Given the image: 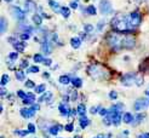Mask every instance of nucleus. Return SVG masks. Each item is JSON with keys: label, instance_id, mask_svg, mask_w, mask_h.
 <instances>
[{"label": "nucleus", "instance_id": "obj_17", "mask_svg": "<svg viewBox=\"0 0 149 138\" xmlns=\"http://www.w3.org/2000/svg\"><path fill=\"white\" fill-rule=\"evenodd\" d=\"M51 99H52V93L51 92H45V93H42L40 96L38 102H39V103H41V102H46V103H49Z\"/></svg>", "mask_w": 149, "mask_h": 138}, {"label": "nucleus", "instance_id": "obj_60", "mask_svg": "<svg viewBox=\"0 0 149 138\" xmlns=\"http://www.w3.org/2000/svg\"><path fill=\"white\" fill-rule=\"evenodd\" d=\"M74 138H81V137L80 136H77V137H74Z\"/></svg>", "mask_w": 149, "mask_h": 138}, {"label": "nucleus", "instance_id": "obj_59", "mask_svg": "<svg viewBox=\"0 0 149 138\" xmlns=\"http://www.w3.org/2000/svg\"><path fill=\"white\" fill-rule=\"evenodd\" d=\"M4 1H6V3H11L12 0H4Z\"/></svg>", "mask_w": 149, "mask_h": 138}, {"label": "nucleus", "instance_id": "obj_7", "mask_svg": "<svg viewBox=\"0 0 149 138\" xmlns=\"http://www.w3.org/2000/svg\"><path fill=\"white\" fill-rule=\"evenodd\" d=\"M11 15L17 21H24L26 19V10H22L18 6H11Z\"/></svg>", "mask_w": 149, "mask_h": 138}, {"label": "nucleus", "instance_id": "obj_12", "mask_svg": "<svg viewBox=\"0 0 149 138\" xmlns=\"http://www.w3.org/2000/svg\"><path fill=\"white\" fill-rule=\"evenodd\" d=\"M24 6H26V12L36 13L35 11H36V9H38V6H36L34 0H26V1H24Z\"/></svg>", "mask_w": 149, "mask_h": 138}, {"label": "nucleus", "instance_id": "obj_9", "mask_svg": "<svg viewBox=\"0 0 149 138\" xmlns=\"http://www.w3.org/2000/svg\"><path fill=\"white\" fill-rule=\"evenodd\" d=\"M58 110H59V114H61V116H63V118H68V116L70 115V110L72 109L68 107V103H62L58 105Z\"/></svg>", "mask_w": 149, "mask_h": 138}, {"label": "nucleus", "instance_id": "obj_3", "mask_svg": "<svg viewBox=\"0 0 149 138\" xmlns=\"http://www.w3.org/2000/svg\"><path fill=\"white\" fill-rule=\"evenodd\" d=\"M87 74L95 80H108L110 78V71L103 64L93 63L87 67Z\"/></svg>", "mask_w": 149, "mask_h": 138}, {"label": "nucleus", "instance_id": "obj_6", "mask_svg": "<svg viewBox=\"0 0 149 138\" xmlns=\"http://www.w3.org/2000/svg\"><path fill=\"white\" fill-rule=\"evenodd\" d=\"M149 107V99L148 98H138L136 102L133 103V110L135 112H141L144 110Z\"/></svg>", "mask_w": 149, "mask_h": 138}, {"label": "nucleus", "instance_id": "obj_26", "mask_svg": "<svg viewBox=\"0 0 149 138\" xmlns=\"http://www.w3.org/2000/svg\"><path fill=\"white\" fill-rule=\"evenodd\" d=\"M121 121H123V116H121V114H118V115H115L113 119H111V123H113L114 126H119L121 123Z\"/></svg>", "mask_w": 149, "mask_h": 138}, {"label": "nucleus", "instance_id": "obj_39", "mask_svg": "<svg viewBox=\"0 0 149 138\" xmlns=\"http://www.w3.org/2000/svg\"><path fill=\"white\" fill-rule=\"evenodd\" d=\"M39 67H38V65H32V67H29L28 68V70H27V73H31V74H32V73H39Z\"/></svg>", "mask_w": 149, "mask_h": 138}, {"label": "nucleus", "instance_id": "obj_55", "mask_svg": "<svg viewBox=\"0 0 149 138\" xmlns=\"http://www.w3.org/2000/svg\"><path fill=\"white\" fill-rule=\"evenodd\" d=\"M42 78H44V79H50V73L45 71V73L42 74Z\"/></svg>", "mask_w": 149, "mask_h": 138}, {"label": "nucleus", "instance_id": "obj_32", "mask_svg": "<svg viewBox=\"0 0 149 138\" xmlns=\"http://www.w3.org/2000/svg\"><path fill=\"white\" fill-rule=\"evenodd\" d=\"M31 33H27V32H23V33H22L21 35H19V39L22 40V41H26V40H29V39H31Z\"/></svg>", "mask_w": 149, "mask_h": 138}, {"label": "nucleus", "instance_id": "obj_41", "mask_svg": "<svg viewBox=\"0 0 149 138\" xmlns=\"http://www.w3.org/2000/svg\"><path fill=\"white\" fill-rule=\"evenodd\" d=\"M64 130L67 131V132H73V131H74V125H73V122L67 123V125L64 126Z\"/></svg>", "mask_w": 149, "mask_h": 138}, {"label": "nucleus", "instance_id": "obj_15", "mask_svg": "<svg viewBox=\"0 0 149 138\" xmlns=\"http://www.w3.org/2000/svg\"><path fill=\"white\" fill-rule=\"evenodd\" d=\"M49 6L51 7V10L54 12H56V13L61 12V10H62V6L59 5L57 1H55V0H49Z\"/></svg>", "mask_w": 149, "mask_h": 138}, {"label": "nucleus", "instance_id": "obj_8", "mask_svg": "<svg viewBox=\"0 0 149 138\" xmlns=\"http://www.w3.org/2000/svg\"><path fill=\"white\" fill-rule=\"evenodd\" d=\"M100 11L102 15H109L113 12V7H111L110 0H101L100 1Z\"/></svg>", "mask_w": 149, "mask_h": 138}, {"label": "nucleus", "instance_id": "obj_54", "mask_svg": "<svg viewBox=\"0 0 149 138\" xmlns=\"http://www.w3.org/2000/svg\"><path fill=\"white\" fill-rule=\"evenodd\" d=\"M62 99H63V103H68V101H69L70 98H69V96H63Z\"/></svg>", "mask_w": 149, "mask_h": 138}, {"label": "nucleus", "instance_id": "obj_35", "mask_svg": "<svg viewBox=\"0 0 149 138\" xmlns=\"http://www.w3.org/2000/svg\"><path fill=\"white\" fill-rule=\"evenodd\" d=\"M24 86L28 87V89H35V87H36V85L34 84L33 80H27V81L24 83Z\"/></svg>", "mask_w": 149, "mask_h": 138}, {"label": "nucleus", "instance_id": "obj_24", "mask_svg": "<svg viewBox=\"0 0 149 138\" xmlns=\"http://www.w3.org/2000/svg\"><path fill=\"white\" fill-rule=\"evenodd\" d=\"M15 76H16V79L18 80V81H24V79H26V74H24V71L22 69L16 70V73H15Z\"/></svg>", "mask_w": 149, "mask_h": 138}, {"label": "nucleus", "instance_id": "obj_19", "mask_svg": "<svg viewBox=\"0 0 149 138\" xmlns=\"http://www.w3.org/2000/svg\"><path fill=\"white\" fill-rule=\"evenodd\" d=\"M70 45L73 49H79L80 45H81V39L79 38V36H73V38L70 39Z\"/></svg>", "mask_w": 149, "mask_h": 138}, {"label": "nucleus", "instance_id": "obj_36", "mask_svg": "<svg viewBox=\"0 0 149 138\" xmlns=\"http://www.w3.org/2000/svg\"><path fill=\"white\" fill-rule=\"evenodd\" d=\"M29 133L28 130H22V131H15V135H17L19 137H26Z\"/></svg>", "mask_w": 149, "mask_h": 138}, {"label": "nucleus", "instance_id": "obj_50", "mask_svg": "<svg viewBox=\"0 0 149 138\" xmlns=\"http://www.w3.org/2000/svg\"><path fill=\"white\" fill-rule=\"evenodd\" d=\"M42 63H44V65H47V67H50V65L52 64V60L47 57V58H45V60H44V62H42Z\"/></svg>", "mask_w": 149, "mask_h": 138}, {"label": "nucleus", "instance_id": "obj_13", "mask_svg": "<svg viewBox=\"0 0 149 138\" xmlns=\"http://www.w3.org/2000/svg\"><path fill=\"white\" fill-rule=\"evenodd\" d=\"M62 130H64V127H63L62 125H59V123H56V125H52V126L49 127L47 132H49L51 136H57V135L59 133V131H62Z\"/></svg>", "mask_w": 149, "mask_h": 138}, {"label": "nucleus", "instance_id": "obj_42", "mask_svg": "<svg viewBox=\"0 0 149 138\" xmlns=\"http://www.w3.org/2000/svg\"><path fill=\"white\" fill-rule=\"evenodd\" d=\"M17 97H19L22 99H26L27 98V93L24 91H22V90H18L17 91Z\"/></svg>", "mask_w": 149, "mask_h": 138}, {"label": "nucleus", "instance_id": "obj_21", "mask_svg": "<svg viewBox=\"0 0 149 138\" xmlns=\"http://www.w3.org/2000/svg\"><path fill=\"white\" fill-rule=\"evenodd\" d=\"M58 80H59V84H62V85H64V86L69 85V84L72 83V80H70V76H69V75H61Z\"/></svg>", "mask_w": 149, "mask_h": 138}, {"label": "nucleus", "instance_id": "obj_57", "mask_svg": "<svg viewBox=\"0 0 149 138\" xmlns=\"http://www.w3.org/2000/svg\"><path fill=\"white\" fill-rule=\"evenodd\" d=\"M6 93H7V91H6V90L4 89V87H3V89H1V93H0V94H1V96L4 97V96H5V94H6Z\"/></svg>", "mask_w": 149, "mask_h": 138}, {"label": "nucleus", "instance_id": "obj_28", "mask_svg": "<svg viewBox=\"0 0 149 138\" xmlns=\"http://www.w3.org/2000/svg\"><path fill=\"white\" fill-rule=\"evenodd\" d=\"M0 23H1V27H0V31H1V33L4 34L5 32H6V29H7V24H9V23H7V19L3 16L1 17V19H0Z\"/></svg>", "mask_w": 149, "mask_h": 138}, {"label": "nucleus", "instance_id": "obj_51", "mask_svg": "<svg viewBox=\"0 0 149 138\" xmlns=\"http://www.w3.org/2000/svg\"><path fill=\"white\" fill-rule=\"evenodd\" d=\"M137 138H149V132H143L137 136Z\"/></svg>", "mask_w": 149, "mask_h": 138}, {"label": "nucleus", "instance_id": "obj_52", "mask_svg": "<svg viewBox=\"0 0 149 138\" xmlns=\"http://www.w3.org/2000/svg\"><path fill=\"white\" fill-rule=\"evenodd\" d=\"M27 98H31V99L35 101V94L32 93V92H27Z\"/></svg>", "mask_w": 149, "mask_h": 138}, {"label": "nucleus", "instance_id": "obj_58", "mask_svg": "<svg viewBox=\"0 0 149 138\" xmlns=\"http://www.w3.org/2000/svg\"><path fill=\"white\" fill-rule=\"evenodd\" d=\"M146 97L149 99V90H148V91H146Z\"/></svg>", "mask_w": 149, "mask_h": 138}, {"label": "nucleus", "instance_id": "obj_29", "mask_svg": "<svg viewBox=\"0 0 149 138\" xmlns=\"http://www.w3.org/2000/svg\"><path fill=\"white\" fill-rule=\"evenodd\" d=\"M61 13L64 18H68L70 16V7L68 6H62V10H61Z\"/></svg>", "mask_w": 149, "mask_h": 138}, {"label": "nucleus", "instance_id": "obj_56", "mask_svg": "<svg viewBox=\"0 0 149 138\" xmlns=\"http://www.w3.org/2000/svg\"><path fill=\"white\" fill-rule=\"evenodd\" d=\"M79 38H80L81 40H85V39H86V33H85V32H84V33H81Z\"/></svg>", "mask_w": 149, "mask_h": 138}, {"label": "nucleus", "instance_id": "obj_34", "mask_svg": "<svg viewBox=\"0 0 149 138\" xmlns=\"http://www.w3.org/2000/svg\"><path fill=\"white\" fill-rule=\"evenodd\" d=\"M93 29H95V27L92 24H90V23H87V24L84 26V32L85 33H91V32H93Z\"/></svg>", "mask_w": 149, "mask_h": 138}, {"label": "nucleus", "instance_id": "obj_48", "mask_svg": "<svg viewBox=\"0 0 149 138\" xmlns=\"http://www.w3.org/2000/svg\"><path fill=\"white\" fill-rule=\"evenodd\" d=\"M78 99V92L75 91V90H74L73 92H72V96H70V101L72 102H75Z\"/></svg>", "mask_w": 149, "mask_h": 138}, {"label": "nucleus", "instance_id": "obj_38", "mask_svg": "<svg viewBox=\"0 0 149 138\" xmlns=\"http://www.w3.org/2000/svg\"><path fill=\"white\" fill-rule=\"evenodd\" d=\"M104 26H106V19H101L98 23H97V31H98V32H102L103 28H104Z\"/></svg>", "mask_w": 149, "mask_h": 138}, {"label": "nucleus", "instance_id": "obj_40", "mask_svg": "<svg viewBox=\"0 0 149 138\" xmlns=\"http://www.w3.org/2000/svg\"><path fill=\"white\" fill-rule=\"evenodd\" d=\"M27 130L29 131V133H35V132H36V128H35V126H34V123H32V122L28 123Z\"/></svg>", "mask_w": 149, "mask_h": 138}, {"label": "nucleus", "instance_id": "obj_61", "mask_svg": "<svg viewBox=\"0 0 149 138\" xmlns=\"http://www.w3.org/2000/svg\"><path fill=\"white\" fill-rule=\"evenodd\" d=\"M45 138H49V137H46V136H45Z\"/></svg>", "mask_w": 149, "mask_h": 138}, {"label": "nucleus", "instance_id": "obj_49", "mask_svg": "<svg viewBox=\"0 0 149 138\" xmlns=\"http://www.w3.org/2000/svg\"><path fill=\"white\" fill-rule=\"evenodd\" d=\"M109 98H110V99H113V101H115V99L118 98V93H116L115 91L109 92Z\"/></svg>", "mask_w": 149, "mask_h": 138}, {"label": "nucleus", "instance_id": "obj_63", "mask_svg": "<svg viewBox=\"0 0 149 138\" xmlns=\"http://www.w3.org/2000/svg\"><path fill=\"white\" fill-rule=\"evenodd\" d=\"M1 138H4V137H1Z\"/></svg>", "mask_w": 149, "mask_h": 138}, {"label": "nucleus", "instance_id": "obj_20", "mask_svg": "<svg viewBox=\"0 0 149 138\" xmlns=\"http://www.w3.org/2000/svg\"><path fill=\"white\" fill-rule=\"evenodd\" d=\"M90 119L87 118V116H81L80 120H79V123H80V127L81 128H86L88 125H90Z\"/></svg>", "mask_w": 149, "mask_h": 138}, {"label": "nucleus", "instance_id": "obj_53", "mask_svg": "<svg viewBox=\"0 0 149 138\" xmlns=\"http://www.w3.org/2000/svg\"><path fill=\"white\" fill-rule=\"evenodd\" d=\"M31 108H32V109H34V110L36 112V110H39V109H40V105H39L38 103H34L33 105H31Z\"/></svg>", "mask_w": 149, "mask_h": 138}, {"label": "nucleus", "instance_id": "obj_5", "mask_svg": "<svg viewBox=\"0 0 149 138\" xmlns=\"http://www.w3.org/2000/svg\"><path fill=\"white\" fill-rule=\"evenodd\" d=\"M127 17H129V22L131 24V28L139 27L141 23H142V15H141L139 11H132Z\"/></svg>", "mask_w": 149, "mask_h": 138}, {"label": "nucleus", "instance_id": "obj_4", "mask_svg": "<svg viewBox=\"0 0 149 138\" xmlns=\"http://www.w3.org/2000/svg\"><path fill=\"white\" fill-rule=\"evenodd\" d=\"M144 79H143V75L141 74H136V73H127L120 78V83L121 85L124 86H141L143 84Z\"/></svg>", "mask_w": 149, "mask_h": 138}, {"label": "nucleus", "instance_id": "obj_44", "mask_svg": "<svg viewBox=\"0 0 149 138\" xmlns=\"http://www.w3.org/2000/svg\"><path fill=\"white\" fill-rule=\"evenodd\" d=\"M69 7H70V9L77 10L78 7H79V4H78V1H77V0H73V1H70V4H69Z\"/></svg>", "mask_w": 149, "mask_h": 138}, {"label": "nucleus", "instance_id": "obj_27", "mask_svg": "<svg viewBox=\"0 0 149 138\" xmlns=\"http://www.w3.org/2000/svg\"><path fill=\"white\" fill-rule=\"evenodd\" d=\"M85 12H86L87 15H90V16H95V15L97 13V10H96V7H95L93 5H88V6L86 7Z\"/></svg>", "mask_w": 149, "mask_h": 138}, {"label": "nucleus", "instance_id": "obj_37", "mask_svg": "<svg viewBox=\"0 0 149 138\" xmlns=\"http://www.w3.org/2000/svg\"><path fill=\"white\" fill-rule=\"evenodd\" d=\"M17 58H18V52H16V51H15V52H10L9 53V60L10 61H17Z\"/></svg>", "mask_w": 149, "mask_h": 138}, {"label": "nucleus", "instance_id": "obj_64", "mask_svg": "<svg viewBox=\"0 0 149 138\" xmlns=\"http://www.w3.org/2000/svg\"><path fill=\"white\" fill-rule=\"evenodd\" d=\"M58 138H59V137H58Z\"/></svg>", "mask_w": 149, "mask_h": 138}, {"label": "nucleus", "instance_id": "obj_16", "mask_svg": "<svg viewBox=\"0 0 149 138\" xmlns=\"http://www.w3.org/2000/svg\"><path fill=\"white\" fill-rule=\"evenodd\" d=\"M133 121H135V116H133L131 113L126 112L123 114V122L124 123H133Z\"/></svg>", "mask_w": 149, "mask_h": 138}, {"label": "nucleus", "instance_id": "obj_45", "mask_svg": "<svg viewBox=\"0 0 149 138\" xmlns=\"http://www.w3.org/2000/svg\"><path fill=\"white\" fill-rule=\"evenodd\" d=\"M98 114H100L101 116H103V118H106V116L108 115V109H106V108H101Z\"/></svg>", "mask_w": 149, "mask_h": 138}, {"label": "nucleus", "instance_id": "obj_2", "mask_svg": "<svg viewBox=\"0 0 149 138\" xmlns=\"http://www.w3.org/2000/svg\"><path fill=\"white\" fill-rule=\"evenodd\" d=\"M110 26L115 32L123 33V34H126V35L133 34V29H129L131 27L130 22H129V17H125V16H123V15H120V16H115L113 19L110 21Z\"/></svg>", "mask_w": 149, "mask_h": 138}, {"label": "nucleus", "instance_id": "obj_14", "mask_svg": "<svg viewBox=\"0 0 149 138\" xmlns=\"http://www.w3.org/2000/svg\"><path fill=\"white\" fill-rule=\"evenodd\" d=\"M13 49L16 52H23V51L26 50V46H27V44L24 41H16L13 44Z\"/></svg>", "mask_w": 149, "mask_h": 138}, {"label": "nucleus", "instance_id": "obj_43", "mask_svg": "<svg viewBox=\"0 0 149 138\" xmlns=\"http://www.w3.org/2000/svg\"><path fill=\"white\" fill-rule=\"evenodd\" d=\"M23 104L24 105H29V107H31V105H33L34 104V101L33 99H31V98H26V99H23Z\"/></svg>", "mask_w": 149, "mask_h": 138}, {"label": "nucleus", "instance_id": "obj_46", "mask_svg": "<svg viewBox=\"0 0 149 138\" xmlns=\"http://www.w3.org/2000/svg\"><path fill=\"white\" fill-rule=\"evenodd\" d=\"M28 65H29L28 60H23V61L21 62V64H19V68L21 69H24V68H28Z\"/></svg>", "mask_w": 149, "mask_h": 138}, {"label": "nucleus", "instance_id": "obj_31", "mask_svg": "<svg viewBox=\"0 0 149 138\" xmlns=\"http://www.w3.org/2000/svg\"><path fill=\"white\" fill-rule=\"evenodd\" d=\"M9 81H10V76H9V74H3L1 80H0V84H1V86L4 87Z\"/></svg>", "mask_w": 149, "mask_h": 138}, {"label": "nucleus", "instance_id": "obj_10", "mask_svg": "<svg viewBox=\"0 0 149 138\" xmlns=\"http://www.w3.org/2000/svg\"><path fill=\"white\" fill-rule=\"evenodd\" d=\"M19 113H21V116L22 118H24V119H31V118H33V116L35 115V110L34 109H32L31 107H27V108H22L21 110H19Z\"/></svg>", "mask_w": 149, "mask_h": 138}, {"label": "nucleus", "instance_id": "obj_23", "mask_svg": "<svg viewBox=\"0 0 149 138\" xmlns=\"http://www.w3.org/2000/svg\"><path fill=\"white\" fill-rule=\"evenodd\" d=\"M34 91H35L36 94H42V93H45V91H46V85H45V84L36 85V87L34 89Z\"/></svg>", "mask_w": 149, "mask_h": 138}, {"label": "nucleus", "instance_id": "obj_33", "mask_svg": "<svg viewBox=\"0 0 149 138\" xmlns=\"http://www.w3.org/2000/svg\"><path fill=\"white\" fill-rule=\"evenodd\" d=\"M143 119H144V114H143V113H138V114L135 116V122L141 123V122L143 121Z\"/></svg>", "mask_w": 149, "mask_h": 138}, {"label": "nucleus", "instance_id": "obj_62", "mask_svg": "<svg viewBox=\"0 0 149 138\" xmlns=\"http://www.w3.org/2000/svg\"><path fill=\"white\" fill-rule=\"evenodd\" d=\"M107 138H110V137H107Z\"/></svg>", "mask_w": 149, "mask_h": 138}, {"label": "nucleus", "instance_id": "obj_11", "mask_svg": "<svg viewBox=\"0 0 149 138\" xmlns=\"http://www.w3.org/2000/svg\"><path fill=\"white\" fill-rule=\"evenodd\" d=\"M52 50H54V44H52L49 39L41 44V51H42V52L45 53L46 56H47V55H50V53L52 52Z\"/></svg>", "mask_w": 149, "mask_h": 138}, {"label": "nucleus", "instance_id": "obj_22", "mask_svg": "<svg viewBox=\"0 0 149 138\" xmlns=\"http://www.w3.org/2000/svg\"><path fill=\"white\" fill-rule=\"evenodd\" d=\"M72 84L74 86V89H80V87L83 86V80H81L80 78H78V76H75V78L72 79Z\"/></svg>", "mask_w": 149, "mask_h": 138}, {"label": "nucleus", "instance_id": "obj_25", "mask_svg": "<svg viewBox=\"0 0 149 138\" xmlns=\"http://www.w3.org/2000/svg\"><path fill=\"white\" fill-rule=\"evenodd\" d=\"M77 109H78V114L80 115V118H81V116H86V105L85 104L80 103Z\"/></svg>", "mask_w": 149, "mask_h": 138}, {"label": "nucleus", "instance_id": "obj_47", "mask_svg": "<svg viewBox=\"0 0 149 138\" xmlns=\"http://www.w3.org/2000/svg\"><path fill=\"white\" fill-rule=\"evenodd\" d=\"M100 109H101L100 107H91V108H90V113L93 114V115H95V114H98V113H100Z\"/></svg>", "mask_w": 149, "mask_h": 138}, {"label": "nucleus", "instance_id": "obj_1", "mask_svg": "<svg viewBox=\"0 0 149 138\" xmlns=\"http://www.w3.org/2000/svg\"><path fill=\"white\" fill-rule=\"evenodd\" d=\"M107 44L109 45V47H111L115 51L119 50H130L135 47V38L131 35H126L123 33H109L107 35Z\"/></svg>", "mask_w": 149, "mask_h": 138}, {"label": "nucleus", "instance_id": "obj_18", "mask_svg": "<svg viewBox=\"0 0 149 138\" xmlns=\"http://www.w3.org/2000/svg\"><path fill=\"white\" fill-rule=\"evenodd\" d=\"M32 19H33V23H34L36 27H40V26H41V23H42V16H41V15H39L38 12L33 15Z\"/></svg>", "mask_w": 149, "mask_h": 138}, {"label": "nucleus", "instance_id": "obj_30", "mask_svg": "<svg viewBox=\"0 0 149 138\" xmlns=\"http://www.w3.org/2000/svg\"><path fill=\"white\" fill-rule=\"evenodd\" d=\"M44 60H45V58L42 57V55L41 53H35L34 56H33V61L38 64V63H42L44 62Z\"/></svg>", "mask_w": 149, "mask_h": 138}]
</instances>
